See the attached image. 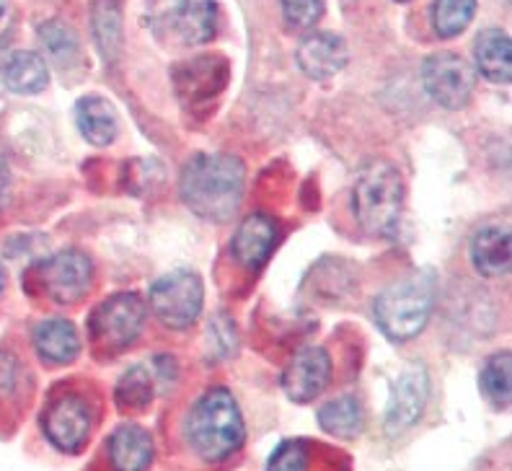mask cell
Wrapping results in <instances>:
<instances>
[{
    "label": "cell",
    "mask_w": 512,
    "mask_h": 471,
    "mask_svg": "<svg viewBox=\"0 0 512 471\" xmlns=\"http://www.w3.org/2000/svg\"><path fill=\"white\" fill-rule=\"evenodd\" d=\"M476 68L487 81L507 83L512 78V42L505 29H487L476 39Z\"/></svg>",
    "instance_id": "d6986e66"
},
{
    "label": "cell",
    "mask_w": 512,
    "mask_h": 471,
    "mask_svg": "<svg viewBox=\"0 0 512 471\" xmlns=\"http://www.w3.org/2000/svg\"><path fill=\"white\" fill-rule=\"evenodd\" d=\"M6 288V270H3V264H0V293Z\"/></svg>",
    "instance_id": "1f68e13d"
},
{
    "label": "cell",
    "mask_w": 512,
    "mask_h": 471,
    "mask_svg": "<svg viewBox=\"0 0 512 471\" xmlns=\"http://www.w3.org/2000/svg\"><path fill=\"white\" fill-rule=\"evenodd\" d=\"M427 399H430V378H427L425 365L412 363L401 371V376L394 381L391 399H388L386 412V430L388 435H401L412 430L425 415Z\"/></svg>",
    "instance_id": "9c48e42d"
},
{
    "label": "cell",
    "mask_w": 512,
    "mask_h": 471,
    "mask_svg": "<svg viewBox=\"0 0 512 471\" xmlns=\"http://www.w3.org/2000/svg\"><path fill=\"white\" fill-rule=\"evenodd\" d=\"M331 376V358L324 347L300 350L282 373V389L298 404L313 402L326 389Z\"/></svg>",
    "instance_id": "8fae6325"
},
{
    "label": "cell",
    "mask_w": 512,
    "mask_h": 471,
    "mask_svg": "<svg viewBox=\"0 0 512 471\" xmlns=\"http://www.w3.org/2000/svg\"><path fill=\"white\" fill-rule=\"evenodd\" d=\"M39 42L47 47L50 57L60 65V68H70V65L81 57V44H78V37H75L73 29L60 19L44 21V24L39 26Z\"/></svg>",
    "instance_id": "484cf974"
},
{
    "label": "cell",
    "mask_w": 512,
    "mask_h": 471,
    "mask_svg": "<svg viewBox=\"0 0 512 471\" xmlns=\"http://www.w3.org/2000/svg\"><path fill=\"white\" fill-rule=\"evenodd\" d=\"M471 259L484 277H507L512 267V239L507 226H484L471 241Z\"/></svg>",
    "instance_id": "2e32d148"
},
{
    "label": "cell",
    "mask_w": 512,
    "mask_h": 471,
    "mask_svg": "<svg viewBox=\"0 0 512 471\" xmlns=\"http://www.w3.org/2000/svg\"><path fill=\"white\" fill-rule=\"evenodd\" d=\"M282 13L293 29H311L324 16V0H282Z\"/></svg>",
    "instance_id": "f1b7e54d"
},
{
    "label": "cell",
    "mask_w": 512,
    "mask_h": 471,
    "mask_svg": "<svg viewBox=\"0 0 512 471\" xmlns=\"http://www.w3.org/2000/svg\"><path fill=\"white\" fill-rule=\"evenodd\" d=\"M277 244V223L262 213H254L238 226L233 236V254L244 267L259 270Z\"/></svg>",
    "instance_id": "5bb4252c"
},
{
    "label": "cell",
    "mask_w": 512,
    "mask_h": 471,
    "mask_svg": "<svg viewBox=\"0 0 512 471\" xmlns=\"http://www.w3.org/2000/svg\"><path fill=\"white\" fill-rule=\"evenodd\" d=\"M145 327V303L138 293H119L96 306L88 337L99 355H117L138 340Z\"/></svg>",
    "instance_id": "5b68a950"
},
{
    "label": "cell",
    "mask_w": 512,
    "mask_h": 471,
    "mask_svg": "<svg viewBox=\"0 0 512 471\" xmlns=\"http://www.w3.org/2000/svg\"><path fill=\"white\" fill-rule=\"evenodd\" d=\"M11 187H13L11 169H8L6 158H0V213H3V208H6L8 200H11Z\"/></svg>",
    "instance_id": "4dcf8cb0"
},
{
    "label": "cell",
    "mask_w": 512,
    "mask_h": 471,
    "mask_svg": "<svg viewBox=\"0 0 512 471\" xmlns=\"http://www.w3.org/2000/svg\"><path fill=\"white\" fill-rule=\"evenodd\" d=\"M107 451L117 471H148L153 461V438L135 422H125L109 435Z\"/></svg>",
    "instance_id": "9a60e30c"
},
{
    "label": "cell",
    "mask_w": 512,
    "mask_h": 471,
    "mask_svg": "<svg viewBox=\"0 0 512 471\" xmlns=\"http://www.w3.org/2000/svg\"><path fill=\"white\" fill-rule=\"evenodd\" d=\"M75 125H78V130H81V135L88 143L99 145V148L114 143L119 132L117 112L101 96H83L75 104Z\"/></svg>",
    "instance_id": "ac0fdd59"
},
{
    "label": "cell",
    "mask_w": 512,
    "mask_h": 471,
    "mask_svg": "<svg viewBox=\"0 0 512 471\" xmlns=\"http://www.w3.org/2000/svg\"><path fill=\"white\" fill-rule=\"evenodd\" d=\"M39 288L57 303H75L86 298L94 285V264L78 249H65L55 257L44 259L34 270Z\"/></svg>",
    "instance_id": "ba28073f"
},
{
    "label": "cell",
    "mask_w": 512,
    "mask_h": 471,
    "mask_svg": "<svg viewBox=\"0 0 512 471\" xmlns=\"http://www.w3.org/2000/svg\"><path fill=\"white\" fill-rule=\"evenodd\" d=\"M6 6H8V0H0V19H3V13H6Z\"/></svg>",
    "instance_id": "d6a6232c"
},
{
    "label": "cell",
    "mask_w": 512,
    "mask_h": 471,
    "mask_svg": "<svg viewBox=\"0 0 512 471\" xmlns=\"http://www.w3.org/2000/svg\"><path fill=\"white\" fill-rule=\"evenodd\" d=\"M399 3H406V0H399Z\"/></svg>",
    "instance_id": "836d02e7"
},
{
    "label": "cell",
    "mask_w": 512,
    "mask_h": 471,
    "mask_svg": "<svg viewBox=\"0 0 512 471\" xmlns=\"http://www.w3.org/2000/svg\"><path fill=\"white\" fill-rule=\"evenodd\" d=\"M215 26H218L215 0H187L169 34H174L187 47H197L215 37Z\"/></svg>",
    "instance_id": "ffe728a7"
},
{
    "label": "cell",
    "mask_w": 512,
    "mask_h": 471,
    "mask_svg": "<svg viewBox=\"0 0 512 471\" xmlns=\"http://www.w3.org/2000/svg\"><path fill=\"white\" fill-rule=\"evenodd\" d=\"M184 438L202 461L218 464L244 446L246 428L236 396L228 389L202 394L184 422Z\"/></svg>",
    "instance_id": "7a4b0ae2"
},
{
    "label": "cell",
    "mask_w": 512,
    "mask_h": 471,
    "mask_svg": "<svg viewBox=\"0 0 512 471\" xmlns=\"http://www.w3.org/2000/svg\"><path fill=\"white\" fill-rule=\"evenodd\" d=\"M350 52L342 37L329 32H316L298 47V65L313 81H329L347 68Z\"/></svg>",
    "instance_id": "7c38bea8"
},
{
    "label": "cell",
    "mask_w": 512,
    "mask_h": 471,
    "mask_svg": "<svg viewBox=\"0 0 512 471\" xmlns=\"http://www.w3.org/2000/svg\"><path fill=\"white\" fill-rule=\"evenodd\" d=\"M321 428L334 438H357L365 428V409L355 396H339L319 409Z\"/></svg>",
    "instance_id": "603a6c76"
},
{
    "label": "cell",
    "mask_w": 512,
    "mask_h": 471,
    "mask_svg": "<svg viewBox=\"0 0 512 471\" xmlns=\"http://www.w3.org/2000/svg\"><path fill=\"white\" fill-rule=\"evenodd\" d=\"M91 26L101 57L114 65L122 55V13L117 0H94L91 8Z\"/></svg>",
    "instance_id": "44dd1931"
},
{
    "label": "cell",
    "mask_w": 512,
    "mask_h": 471,
    "mask_svg": "<svg viewBox=\"0 0 512 471\" xmlns=\"http://www.w3.org/2000/svg\"><path fill=\"white\" fill-rule=\"evenodd\" d=\"M355 218L370 236H394L404 210V179L388 161H370L360 169L352 192Z\"/></svg>",
    "instance_id": "3957f363"
},
{
    "label": "cell",
    "mask_w": 512,
    "mask_h": 471,
    "mask_svg": "<svg viewBox=\"0 0 512 471\" xmlns=\"http://www.w3.org/2000/svg\"><path fill=\"white\" fill-rule=\"evenodd\" d=\"M44 435L63 453H78L91 435V412L81 396H60L44 415Z\"/></svg>",
    "instance_id": "30bf717a"
},
{
    "label": "cell",
    "mask_w": 512,
    "mask_h": 471,
    "mask_svg": "<svg viewBox=\"0 0 512 471\" xmlns=\"http://www.w3.org/2000/svg\"><path fill=\"white\" fill-rule=\"evenodd\" d=\"M246 187V166L228 153L194 156L182 171L179 192L194 215L213 223H228L241 208Z\"/></svg>",
    "instance_id": "6da1fadb"
},
{
    "label": "cell",
    "mask_w": 512,
    "mask_h": 471,
    "mask_svg": "<svg viewBox=\"0 0 512 471\" xmlns=\"http://www.w3.org/2000/svg\"><path fill=\"white\" fill-rule=\"evenodd\" d=\"M39 358L52 365H68L81 352V337L68 319H47L34 329Z\"/></svg>",
    "instance_id": "e0dca14e"
},
{
    "label": "cell",
    "mask_w": 512,
    "mask_h": 471,
    "mask_svg": "<svg viewBox=\"0 0 512 471\" xmlns=\"http://www.w3.org/2000/svg\"><path fill=\"white\" fill-rule=\"evenodd\" d=\"M481 391L497 409L507 407L512 396V363L510 352H497L481 368Z\"/></svg>",
    "instance_id": "d4e9b609"
},
{
    "label": "cell",
    "mask_w": 512,
    "mask_h": 471,
    "mask_svg": "<svg viewBox=\"0 0 512 471\" xmlns=\"http://www.w3.org/2000/svg\"><path fill=\"white\" fill-rule=\"evenodd\" d=\"M476 13V0H435L432 24L443 39H453L471 24Z\"/></svg>",
    "instance_id": "4316f807"
},
{
    "label": "cell",
    "mask_w": 512,
    "mask_h": 471,
    "mask_svg": "<svg viewBox=\"0 0 512 471\" xmlns=\"http://www.w3.org/2000/svg\"><path fill=\"white\" fill-rule=\"evenodd\" d=\"M153 389H156V378L150 376L148 368L135 365V368H130L125 376L119 378L114 399H117V407L122 412H140L153 399Z\"/></svg>",
    "instance_id": "cb8c5ba5"
},
{
    "label": "cell",
    "mask_w": 512,
    "mask_h": 471,
    "mask_svg": "<svg viewBox=\"0 0 512 471\" xmlns=\"http://www.w3.org/2000/svg\"><path fill=\"white\" fill-rule=\"evenodd\" d=\"M375 321L388 340L409 342L427 327L432 314V288L425 277H406L375 298Z\"/></svg>",
    "instance_id": "277c9868"
},
{
    "label": "cell",
    "mask_w": 512,
    "mask_h": 471,
    "mask_svg": "<svg viewBox=\"0 0 512 471\" xmlns=\"http://www.w3.org/2000/svg\"><path fill=\"white\" fill-rule=\"evenodd\" d=\"M3 83L13 94H39L50 83V70L37 52H16L3 68Z\"/></svg>",
    "instance_id": "7402d4cb"
},
{
    "label": "cell",
    "mask_w": 512,
    "mask_h": 471,
    "mask_svg": "<svg viewBox=\"0 0 512 471\" xmlns=\"http://www.w3.org/2000/svg\"><path fill=\"white\" fill-rule=\"evenodd\" d=\"M187 0H148V24L156 34H169L176 16L184 8Z\"/></svg>",
    "instance_id": "f546056e"
},
{
    "label": "cell",
    "mask_w": 512,
    "mask_h": 471,
    "mask_svg": "<svg viewBox=\"0 0 512 471\" xmlns=\"http://www.w3.org/2000/svg\"><path fill=\"white\" fill-rule=\"evenodd\" d=\"M228 78V65L218 57H197L192 63L176 68V91L189 104L213 99L220 94Z\"/></svg>",
    "instance_id": "4fadbf2b"
},
{
    "label": "cell",
    "mask_w": 512,
    "mask_h": 471,
    "mask_svg": "<svg viewBox=\"0 0 512 471\" xmlns=\"http://www.w3.org/2000/svg\"><path fill=\"white\" fill-rule=\"evenodd\" d=\"M422 83L435 104L450 109V112H458L471 101L476 76L461 55L440 52V55L427 57L422 65Z\"/></svg>",
    "instance_id": "52a82bcc"
},
{
    "label": "cell",
    "mask_w": 512,
    "mask_h": 471,
    "mask_svg": "<svg viewBox=\"0 0 512 471\" xmlns=\"http://www.w3.org/2000/svg\"><path fill=\"white\" fill-rule=\"evenodd\" d=\"M205 290L197 272L174 270L150 285V308L171 329H187L200 319Z\"/></svg>",
    "instance_id": "8992f818"
},
{
    "label": "cell",
    "mask_w": 512,
    "mask_h": 471,
    "mask_svg": "<svg viewBox=\"0 0 512 471\" xmlns=\"http://www.w3.org/2000/svg\"><path fill=\"white\" fill-rule=\"evenodd\" d=\"M311 453L303 440H282L269 456L267 471H308Z\"/></svg>",
    "instance_id": "83f0119b"
}]
</instances>
